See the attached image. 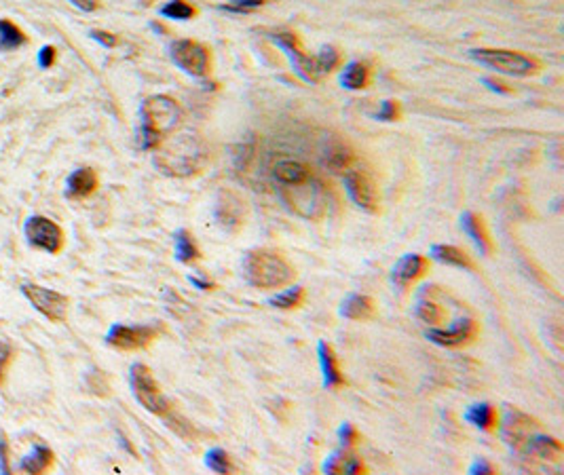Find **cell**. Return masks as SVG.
Wrapping results in <instances>:
<instances>
[{"label":"cell","instance_id":"6da1fadb","mask_svg":"<svg viewBox=\"0 0 564 475\" xmlns=\"http://www.w3.org/2000/svg\"><path fill=\"white\" fill-rule=\"evenodd\" d=\"M273 180L283 205L294 216L318 222L327 214L330 192L307 163L283 158L273 165Z\"/></svg>","mask_w":564,"mask_h":475},{"label":"cell","instance_id":"ab89813d","mask_svg":"<svg viewBox=\"0 0 564 475\" xmlns=\"http://www.w3.org/2000/svg\"><path fill=\"white\" fill-rule=\"evenodd\" d=\"M91 38H95L97 43H102L104 47H114L119 43V38L110 32H104V30H93L91 32Z\"/></svg>","mask_w":564,"mask_h":475},{"label":"cell","instance_id":"e575fe53","mask_svg":"<svg viewBox=\"0 0 564 475\" xmlns=\"http://www.w3.org/2000/svg\"><path fill=\"white\" fill-rule=\"evenodd\" d=\"M338 439H340V446L342 448H355L357 442H359V433H357V429L351 422H345L338 429Z\"/></svg>","mask_w":564,"mask_h":475},{"label":"cell","instance_id":"f546056e","mask_svg":"<svg viewBox=\"0 0 564 475\" xmlns=\"http://www.w3.org/2000/svg\"><path fill=\"white\" fill-rule=\"evenodd\" d=\"M416 317L429 325H438L446 319V309L440 307L433 298H427L425 294L416 302Z\"/></svg>","mask_w":564,"mask_h":475},{"label":"cell","instance_id":"5bb4252c","mask_svg":"<svg viewBox=\"0 0 564 475\" xmlns=\"http://www.w3.org/2000/svg\"><path fill=\"white\" fill-rule=\"evenodd\" d=\"M478 332H480V327H478L476 319L463 317V319H457L455 325H450L446 329H429L427 338L440 346H446V349H461V346L472 344L478 338Z\"/></svg>","mask_w":564,"mask_h":475},{"label":"cell","instance_id":"44dd1931","mask_svg":"<svg viewBox=\"0 0 564 475\" xmlns=\"http://www.w3.org/2000/svg\"><path fill=\"white\" fill-rule=\"evenodd\" d=\"M97 173L91 167H81L77 171L70 173L68 182H66V195L70 199H87L89 195H93L97 190Z\"/></svg>","mask_w":564,"mask_h":475},{"label":"cell","instance_id":"4dcf8cb0","mask_svg":"<svg viewBox=\"0 0 564 475\" xmlns=\"http://www.w3.org/2000/svg\"><path fill=\"white\" fill-rule=\"evenodd\" d=\"M26 40H28L26 34L15 23H11L9 19H0V51L17 49L26 45Z\"/></svg>","mask_w":564,"mask_h":475},{"label":"cell","instance_id":"5b68a950","mask_svg":"<svg viewBox=\"0 0 564 475\" xmlns=\"http://www.w3.org/2000/svg\"><path fill=\"white\" fill-rule=\"evenodd\" d=\"M472 58L497 72L511 77H533L541 70L539 60L509 49H474Z\"/></svg>","mask_w":564,"mask_h":475},{"label":"cell","instance_id":"9a60e30c","mask_svg":"<svg viewBox=\"0 0 564 475\" xmlns=\"http://www.w3.org/2000/svg\"><path fill=\"white\" fill-rule=\"evenodd\" d=\"M499 425H501L503 442L516 450L524 448V444L528 442V437L533 435V431L537 427V422L520 410H507L503 422H499Z\"/></svg>","mask_w":564,"mask_h":475},{"label":"cell","instance_id":"836d02e7","mask_svg":"<svg viewBox=\"0 0 564 475\" xmlns=\"http://www.w3.org/2000/svg\"><path fill=\"white\" fill-rule=\"evenodd\" d=\"M205 465H207L214 474H233V471H235V465H233L229 452L222 450V448H212V450L205 454Z\"/></svg>","mask_w":564,"mask_h":475},{"label":"cell","instance_id":"8fae6325","mask_svg":"<svg viewBox=\"0 0 564 475\" xmlns=\"http://www.w3.org/2000/svg\"><path fill=\"white\" fill-rule=\"evenodd\" d=\"M21 292L32 302V307L36 311H40L47 319H51V321H64L66 319L70 300L64 294H60L55 290H47L43 285H34V283H23Z\"/></svg>","mask_w":564,"mask_h":475},{"label":"cell","instance_id":"ee69618b","mask_svg":"<svg viewBox=\"0 0 564 475\" xmlns=\"http://www.w3.org/2000/svg\"><path fill=\"white\" fill-rule=\"evenodd\" d=\"M490 89H494V91H503V93H509L511 89L509 87H505V82H501V80H492V79H486L484 80Z\"/></svg>","mask_w":564,"mask_h":475},{"label":"cell","instance_id":"f6af8a7d","mask_svg":"<svg viewBox=\"0 0 564 475\" xmlns=\"http://www.w3.org/2000/svg\"><path fill=\"white\" fill-rule=\"evenodd\" d=\"M190 281H192L195 285H199L201 290H210V288H212V283H210V281H201V279H197V277H190Z\"/></svg>","mask_w":564,"mask_h":475},{"label":"cell","instance_id":"4316f807","mask_svg":"<svg viewBox=\"0 0 564 475\" xmlns=\"http://www.w3.org/2000/svg\"><path fill=\"white\" fill-rule=\"evenodd\" d=\"M173 243H175V258L182 264H192V262H197L201 258V249H199L197 241H195V237L186 229L175 231Z\"/></svg>","mask_w":564,"mask_h":475},{"label":"cell","instance_id":"52a82bcc","mask_svg":"<svg viewBox=\"0 0 564 475\" xmlns=\"http://www.w3.org/2000/svg\"><path fill=\"white\" fill-rule=\"evenodd\" d=\"M342 182H345V188H347L351 201L357 207H362L368 214H376L379 212V207H381L379 186H376L372 173L368 169H364L359 165V160L342 173Z\"/></svg>","mask_w":564,"mask_h":475},{"label":"cell","instance_id":"f35d334b","mask_svg":"<svg viewBox=\"0 0 564 475\" xmlns=\"http://www.w3.org/2000/svg\"><path fill=\"white\" fill-rule=\"evenodd\" d=\"M53 62H55V47H49V45L43 47L40 53H38V64H40V68H51Z\"/></svg>","mask_w":564,"mask_h":475},{"label":"cell","instance_id":"b9f144b4","mask_svg":"<svg viewBox=\"0 0 564 475\" xmlns=\"http://www.w3.org/2000/svg\"><path fill=\"white\" fill-rule=\"evenodd\" d=\"M77 9H81V11H87V13H91V11H95L97 6H99V0H70Z\"/></svg>","mask_w":564,"mask_h":475},{"label":"cell","instance_id":"8d00e7d4","mask_svg":"<svg viewBox=\"0 0 564 475\" xmlns=\"http://www.w3.org/2000/svg\"><path fill=\"white\" fill-rule=\"evenodd\" d=\"M262 4H264V0H235V2H231V4H224L222 9H227V11H235V13H245V11L258 9V6H262Z\"/></svg>","mask_w":564,"mask_h":475},{"label":"cell","instance_id":"60d3db41","mask_svg":"<svg viewBox=\"0 0 564 475\" xmlns=\"http://www.w3.org/2000/svg\"><path fill=\"white\" fill-rule=\"evenodd\" d=\"M470 474L472 475H492L497 474V469L490 465V463H486V461H476L472 467H470Z\"/></svg>","mask_w":564,"mask_h":475},{"label":"cell","instance_id":"3957f363","mask_svg":"<svg viewBox=\"0 0 564 475\" xmlns=\"http://www.w3.org/2000/svg\"><path fill=\"white\" fill-rule=\"evenodd\" d=\"M243 277L258 290H277L296 279V268L279 251L251 249L243 258Z\"/></svg>","mask_w":564,"mask_h":475},{"label":"cell","instance_id":"f1b7e54d","mask_svg":"<svg viewBox=\"0 0 564 475\" xmlns=\"http://www.w3.org/2000/svg\"><path fill=\"white\" fill-rule=\"evenodd\" d=\"M305 300H307V292H305V288H300V285H294V288H288L286 292H281V294L273 296L269 302H271V307H275V309L294 311V309L303 307V305H305Z\"/></svg>","mask_w":564,"mask_h":475},{"label":"cell","instance_id":"e0dca14e","mask_svg":"<svg viewBox=\"0 0 564 475\" xmlns=\"http://www.w3.org/2000/svg\"><path fill=\"white\" fill-rule=\"evenodd\" d=\"M323 474H347V475H362L368 474L366 463L353 452V448H340L336 452H332L322 467Z\"/></svg>","mask_w":564,"mask_h":475},{"label":"cell","instance_id":"7bdbcfd3","mask_svg":"<svg viewBox=\"0 0 564 475\" xmlns=\"http://www.w3.org/2000/svg\"><path fill=\"white\" fill-rule=\"evenodd\" d=\"M6 442H4V437H0V471L2 474H9L11 469H9V463H6Z\"/></svg>","mask_w":564,"mask_h":475},{"label":"cell","instance_id":"4fadbf2b","mask_svg":"<svg viewBox=\"0 0 564 475\" xmlns=\"http://www.w3.org/2000/svg\"><path fill=\"white\" fill-rule=\"evenodd\" d=\"M157 336L159 332L151 325H112L106 342L119 351H140L146 349Z\"/></svg>","mask_w":564,"mask_h":475},{"label":"cell","instance_id":"603a6c76","mask_svg":"<svg viewBox=\"0 0 564 475\" xmlns=\"http://www.w3.org/2000/svg\"><path fill=\"white\" fill-rule=\"evenodd\" d=\"M461 226L463 231L472 237V241L480 247V251H484L486 256L492 253V239H490V233H488V226L484 222L482 216L474 214V212H465L461 216Z\"/></svg>","mask_w":564,"mask_h":475},{"label":"cell","instance_id":"ac0fdd59","mask_svg":"<svg viewBox=\"0 0 564 475\" xmlns=\"http://www.w3.org/2000/svg\"><path fill=\"white\" fill-rule=\"evenodd\" d=\"M322 163L323 167H327L332 173H345L349 167H353L357 163L355 153L351 151V146L342 140H330L325 144L322 153Z\"/></svg>","mask_w":564,"mask_h":475},{"label":"cell","instance_id":"cb8c5ba5","mask_svg":"<svg viewBox=\"0 0 564 475\" xmlns=\"http://www.w3.org/2000/svg\"><path fill=\"white\" fill-rule=\"evenodd\" d=\"M431 256L444 264H450V266H457V268H463V271H476V262L474 258L463 251L461 247L457 245H433L431 247Z\"/></svg>","mask_w":564,"mask_h":475},{"label":"cell","instance_id":"7402d4cb","mask_svg":"<svg viewBox=\"0 0 564 475\" xmlns=\"http://www.w3.org/2000/svg\"><path fill=\"white\" fill-rule=\"evenodd\" d=\"M524 450L528 454H533L535 459H541V461H560L564 448L563 444L556 439V437H550V435H531L528 442L524 444Z\"/></svg>","mask_w":564,"mask_h":475},{"label":"cell","instance_id":"7c38bea8","mask_svg":"<svg viewBox=\"0 0 564 475\" xmlns=\"http://www.w3.org/2000/svg\"><path fill=\"white\" fill-rule=\"evenodd\" d=\"M26 237L30 245L49 253H58L64 247V231L45 216H32L26 222Z\"/></svg>","mask_w":564,"mask_h":475},{"label":"cell","instance_id":"1f68e13d","mask_svg":"<svg viewBox=\"0 0 564 475\" xmlns=\"http://www.w3.org/2000/svg\"><path fill=\"white\" fill-rule=\"evenodd\" d=\"M340 62H342V58H340L338 49H334V47H323L318 55H313V66H315L318 77L334 72L340 66Z\"/></svg>","mask_w":564,"mask_h":475},{"label":"cell","instance_id":"2e32d148","mask_svg":"<svg viewBox=\"0 0 564 475\" xmlns=\"http://www.w3.org/2000/svg\"><path fill=\"white\" fill-rule=\"evenodd\" d=\"M429 271V260L421 253H406L403 258L398 260V264L394 266L391 279L400 285V288H408L414 281H418L421 277H425Z\"/></svg>","mask_w":564,"mask_h":475},{"label":"cell","instance_id":"ffe728a7","mask_svg":"<svg viewBox=\"0 0 564 475\" xmlns=\"http://www.w3.org/2000/svg\"><path fill=\"white\" fill-rule=\"evenodd\" d=\"M338 313H340V317L351 319V321H370L376 315V305L366 294H351L349 298L342 300Z\"/></svg>","mask_w":564,"mask_h":475},{"label":"cell","instance_id":"83f0119b","mask_svg":"<svg viewBox=\"0 0 564 475\" xmlns=\"http://www.w3.org/2000/svg\"><path fill=\"white\" fill-rule=\"evenodd\" d=\"M53 465V452L47 446H36L32 454H28L21 463L19 469L26 474H45Z\"/></svg>","mask_w":564,"mask_h":475},{"label":"cell","instance_id":"d590c367","mask_svg":"<svg viewBox=\"0 0 564 475\" xmlns=\"http://www.w3.org/2000/svg\"><path fill=\"white\" fill-rule=\"evenodd\" d=\"M379 119L381 121H400L402 119V106H400V102H396V99L383 102L381 112H379Z\"/></svg>","mask_w":564,"mask_h":475},{"label":"cell","instance_id":"277c9868","mask_svg":"<svg viewBox=\"0 0 564 475\" xmlns=\"http://www.w3.org/2000/svg\"><path fill=\"white\" fill-rule=\"evenodd\" d=\"M184 112L182 106L169 95H153L142 104V129H140V146L144 151H155L161 146L163 138L182 123Z\"/></svg>","mask_w":564,"mask_h":475},{"label":"cell","instance_id":"8992f818","mask_svg":"<svg viewBox=\"0 0 564 475\" xmlns=\"http://www.w3.org/2000/svg\"><path fill=\"white\" fill-rule=\"evenodd\" d=\"M129 383H131V391L136 399L153 414L157 416H169L171 414V403L169 399L163 395L159 383L155 381L153 372L148 366L144 364H134L131 372H129Z\"/></svg>","mask_w":564,"mask_h":475},{"label":"cell","instance_id":"74e56055","mask_svg":"<svg viewBox=\"0 0 564 475\" xmlns=\"http://www.w3.org/2000/svg\"><path fill=\"white\" fill-rule=\"evenodd\" d=\"M11 359H13V349H11V344H6L4 340H0V385H2V381H4V372H6Z\"/></svg>","mask_w":564,"mask_h":475},{"label":"cell","instance_id":"9c48e42d","mask_svg":"<svg viewBox=\"0 0 564 475\" xmlns=\"http://www.w3.org/2000/svg\"><path fill=\"white\" fill-rule=\"evenodd\" d=\"M214 218L216 222L227 231V233H239L247 218V205L239 192L235 190H220L214 207Z\"/></svg>","mask_w":564,"mask_h":475},{"label":"cell","instance_id":"30bf717a","mask_svg":"<svg viewBox=\"0 0 564 475\" xmlns=\"http://www.w3.org/2000/svg\"><path fill=\"white\" fill-rule=\"evenodd\" d=\"M269 36L288 53V58L292 60L296 72L303 79L311 80V82L320 80L318 72H315V66H313V55L305 53V47H303V43H300L296 32H292V30H273Z\"/></svg>","mask_w":564,"mask_h":475},{"label":"cell","instance_id":"d6a6232c","mask_svg":"<svg viewBox=\"0 0 564 475\" xmlns=\"http://www.w3.org/2000/svg\"><path fill=\"white\" fill-rule=\"evenodd\" d=\"M161 15L169 17V19L186 21V19H192L197 15V6H192L186 0H169L167 4L161 6Z\"/></svg>","mask_w":564,"mask_h":475},{"label":"cell","instance_id":"484cf974","mask_svg":"<svg viewBox=\"0 0 564 475\" xmlns=\"http://www.w3.org/2000/svg\"><path fill=\"white\" fill-rule=\"evenodd\" d=\"M465 420L482 431H497L499 427V412L492 403H476L465 412Z\"/></svg>","mask_w":564,"mask_h":475},{"label":"cell","instance_id":"d6986e66","mask_svg":"<svg viewBox=\"0 0 564 475\" xmlns=\"http://www.w3.org/2000/svg\"><path fill=\"white\" fill-rule=\"evenodd\" d=\"M318 355H320V366H322L323 374V385L325 389H338V387H345L347 381L340 372V366H338V357L332 349V344H327L325 340H322L318 344Z\"/></svg>","mask_w":564,"mask_h":475},{"label":"cell","instance_id":"7a4b0ae2","mask_svg":"<svg viewBox=\"0 0 564 475\" xmlns=\"http://www.w3.org/2000/svg\"><path fill=\"white\" fill-rule=\"evenodd\" d=\"M207 146L201 138L190 133H180L175 140L167 142L165 146H157L155 163L167 175L186 178L203 169L207 163Z\"/></svg>","mask_w":564,"mask_h":475},{"label":"cell","instance_id":"d4e9b609","mask_svg":"<svg viewBox=\"0 0 564 475\" xmlns=\"http://www.w3.org/2000/svg\"><path fill=\"white\" fill-rule=\"evenodd\" d=\"M340 82L345 89L351 91H362L366 87H370L372 82V68L366 62H351L345 66L342 75H340Z\"/></svg>","mask_w":564,"mask_h":475},{"label":"cell","instance_id":"ba28073f","mask_svg":"<svg viewBox=\"0 0 564 475\" xmlns=\"http://www.w3.org/2000/svg\"><path fill=\"white\" fill-rule=\"evenodd\" d=\"M169 55L173 64L190 77L201 79V77H207L212 70V53L199 40H190V38L175 40L169 47Z\"/></svg>","mask_w":564,"mask_h":475}]
</instances>
